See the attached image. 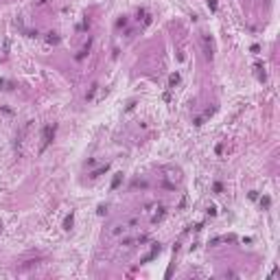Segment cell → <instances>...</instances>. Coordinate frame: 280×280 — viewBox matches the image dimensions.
<instances>
[{"label": "cell", "mask_w": 280, "mask_h": 280, "mask_svg": "<svg viewBox=\"0 0 280 280\" xmlns=\"http://www.w3.org/2000/svg\"><path fill=\"white\" fill-rule=\"evenodd\" d=\"M177 83H180V75L175 72V75H171V77H169V86L173 88V86H177Z\"/></svg>", "instance_id": "obj_8"}, {"label": "cell", "mask_w": 280, "mask_h": 280, "mask_svg": "<svg viewBox=\"0 0 280 280\" xmlns=\"http://www.w3.org/2000/svg\"><path fill=\"white\" fill-rule=\"evenodd\" d=\"M204 50H206V59H212V40L208 35H204Z\"/></svg>", "instance_id": "obj_3"}, {"label": "cell", "mask_w": 280, "mask_h": 280, "mask_svg": "<svg viewBox=\"0 0 280 280\" xmlns=\"http://www.w3.org/2000/svg\"><path fill=\"white\" fill-rule=\"evenodd\" d=\"M46 40H48V44H57V42H59V37L55 35V33H48V37H46Z\"/></svg>", "instance_id": "obj_9"}, {"label": "cell", "mask_w": 280, "mask_h": 280, "mask_svg": "<svg viewBox=\"0 0 280 280\" xmlns=\"http://www.w3.org/2000/svg\"><path fill=\"white\" fill-rule=\"evenodd\" d=\"M72 223H75V215L70 212V215L64 219V230H70V228H72Z\"/></svg>", "instance_id": "obj_6"}, {"label": "cell", "mask_w": 280, "mask_h": 280, "mask_svg": "<svg viewBox=\"0 0 280 280\" xmlns=\"http://www.w3.org/2000/svg\"><path fill=\"white\" fill-rule=\"evenodd\" d=\"M90 46H92V40H88V42H86V46L81 48V53L77 55V61H83V59H86V55L90 53Z\"/></svg>", "instance_id": "obj_4"}, {"label": "cell", "mask_w": 280, "mask_h": 280, "mask_svg": "<svg viewBox=\"0 0 280 280\" xmlns=\"http://www.w3.org/2000/svg\"><path fill=\"white\" fill-rule=\"evenodd\" d=\"M208 7H210L212 11H217V0H208Z\"/></svg>", "instance_id": "obj_13"}, {"label": "cell", "mask_w": 280, "mask_h": 280, "mask_svg": "<svg viewBox=\"0 0 280 280\" xmlns=\"http://www.w3.org/2000/svg\"><path fill=\"white\" fill-rule=\"evenodd\" d=\"M2 86H4V81H2V79H0V88H2Z\"/></svg>", "instance_id": "obj_15"}, {"label": "cell", "mask_w": 280, "mask_h": 280, "mask_svg": "<svg viewBox=\"0 0 280 280\" xmlns=\"http://www.w3.org/2000/svg\"><path fill=\"white\" fill-rule=\"evenodd\" d=\"M96 212H99V215H101V217H103V215H105V212H107V208H105V206H99V210H96Z\"/></svg>", "instance_id": "obj_14"}, {"label": "cell", "mask_w": 280, "mask_h": 280, "mask_svg": "<svg viewBox=\"0 0 280 280\" xmlns=\"http://www.w3.org/2000/svg\"><path fill=\"white\" fill-rule=\"evenodd\" d=\"M125 24H127V18H125V15H123L120 20H116V29H120V26H125Z\"/></svg>", "instance_id": "obj_11"}, {"label": "cell", "mask_w": 280, "mask_h": 280, "mask_svg": "<svg viewBox=\"0 0 280 280\" xmlns=\"http://www.w3.org/2000/svg\"><path fill=\"white\" fill-rule=\"evenodd\" d=\"M120 182H123V173H116L114 175V180H112V190H116L120 186Z\"/></svg>", "instance_id": "obj_5"}, {"label": "cell", "mask_w": 280, "mask_h": 280, "mask_svg": "<svg viewBox=\"0 0 280 280\" xmlns=\"http://www.w3.org/2000/svg\"><path fill=\"white\" fill-rule=\"evenodd\" d=\"M212 190H215V193H221V190H223V184H221V182H215V186H212Z\"/></svg>", "instance_id": "obj_12"}, {"label": "cell", "mask_w": 280, "mask_h": 280, "mask_svg": "<svg viewBox=\"0 0 280 280\" xmlns=\"http://www.w3.org/2000/svg\"><path fill=\"white\" fill-rule=\"evenodd\" d=\"M158 254H160V243H153V250H151V252H149V254L144 256V258L140 260V263H149V260H153Z\"/></svg>", "instance_id": "obj_2"}, {"label": "cell", "mask_w": 280, "mask_h": 280, "mask_svg": "<svg viewBox=\"0 0 280 280\" xmlns=\"http://www.w3.org/2000/svg\"><path fill=\"white\" fill-rule=\"evenodd\" d=\"M55 131H57V125H55V123H53V125H46V127H44V131H42V147H40V151H44L50 142H53Z\"/></svg>", "instance_id": "obj_1"}, {"label": "cell", "mask_w": 280, "mask_h": 280, "mask_svg": "<svg viewBox=\"0 0 280 280\" xmlns=\"http://www.w3.org/2000/svg\"><path fill=\"white\" fill-rule=\"evenodd\" d=\"M269 204H271L269 197H263V199H260V206H263V208H269Z\"/></svg>", "instance_id": "obj_10"}, {"label": "cell", "mask_w": 280, "mask_h": 280, "mask_svg": "<svg viewBox=\"0 0 280 280\" xmlns=\"http://www.w3.org/2000/svg\"><path fill=\"white\" fill-rule=\"evenodd\" d=\"M107 171H110V164H103L101 169H96V171H94L90 177H99V175H103V173H107Z\"/></svg>", "instance_id": "obj_7"}]
</instances>
